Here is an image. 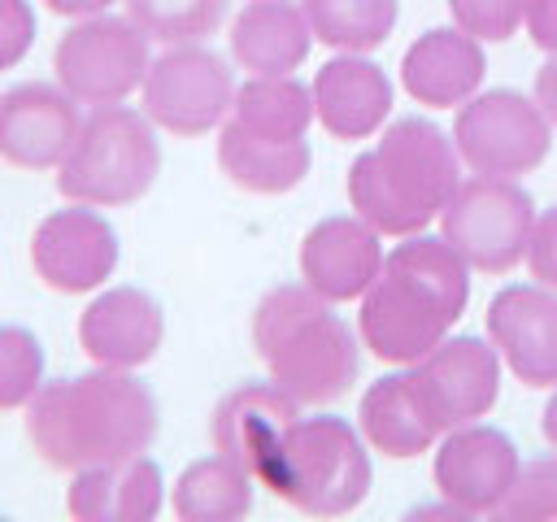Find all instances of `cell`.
I'll list each match as a JSON object with an SVG mask.
<instances>
[{
  "label": "cell",
  "instance_id": "1",
  "mask_svg": "<svg viewBox=\"0 0 557 522\" xmlns=\"http://www.w3.org/2000/svg\"><path fill=\"white\" fill-rule=\"evenodd\" d=\"M161 426L157 396L131 370L96 365L52 378L26 405V439L52 470H87L152 448Z\"/></svg>",
  "mask_w": 557,
  "mask_h": 522
},
{
  "label": "cell",
  "instance_id": "2",
  "mask_svg": "<svg viewBox=\"0 0 557 522\" xmlns=\"http://www.w3.org/2000/svg\"><path fill=\"white\" fill-rule=\"evenodd\" d=\"M470 300V265L440 235H405L387 257L370 291L361 296L357 335L370 357L387 365L422 361Z\"/></svg>",
  "mask_w": 557,
  "mask_h": 522
},
{
  "label": "cell",
  "instance_id": "3",
  "mask_svg": "<svg viewBox=\"0 0 557 522\" xmlns=\"http://www.w3.org/2000/svg\"><path fill=\"white\" fill-rule=\"evenodd\" d=\"M461 183V157L453 135L426 117H396L379 144L348 165V204L379 235H422Z\"/></svg>",
  "mask_w": 557,
  "mask_h": 522
},
{
  "label": "cell",
  "instance_id": "4",
  "mask_svg": "<svg viewBox=\"0 0 557 522\" xmlns=\"http://www.w3.org/2000/svg\"><path fill=\"white\" fill-rule=\"evenodd\" d=\"M361 335L305 283L270 287L252 309V348L300 405L339 400L361 370Z\"/></svg>",
  "mask_w": 557,
  "mask_h": 522
},
{
  "label": "cell",
  "instance_id": "5",
  "mask_svg": "<svg viewBox=\"0 0 557 522\" xmlns=\"http://www.w3.org/2000/svg\"><path fill=\"white\" fill-rule=\"evenodd\" d=\"M366 448V435L348 418H296L283 431V444L261 483L309 518H344L370 496L374 483Z\"/></svg>",
  "mask_w": 557,
  "mask_h": 522
},
{
  "label": "cell",
  "instance_id": "6",
  "mask_svg": "<svg viewBox=\"0 0 557 522\" xmlns=\"http://www.w3.org/2000/svg\"><path fill=\"white\" fill-rule=\"evenodd\" d=\"M161 174V144L148 113L100 104L83 117L70 157L57 165V191L78 204L122 209L135 204Z\"/></svg>",
  "mask_w": 557,
  "mask_h": 522
},
{
  "label": "cell",
  "instance_id": "7",
  "mask_svg": "<svg viewBox=\"0 0 557 522\" xmlns=\"http://www.w3.org/2000/svg\"><path fill=\"white\" fill-rule=\"evenodd\" d=\"M535 226V204L527 187L513 178L474 174L457 183L453 200L440 213V235L453 252L479 274H509L527 257V239Z\"/></svg>",
  "mask_w": 557,
  "mask_h": 522
},
{
  "label": "cell",
  "instance_id": "8",
  "mask_svg": "<svg viewBox=\"0 0 557 522\" xmlns=\"http://www.w3.org/2000/svg\"><path fill=\"white\" fill-rule=\"evenodd\" d=\"M453 144H457V157L474 174L518 178V174H531L535 165H544V157L553 148V122L544 117L535 96L492 87V91H474L466 104H457Z\"/></svg>",
  "mask_w": 557,
  "mask_h": 522
},
{
  "label": "cell",
  "instance_id": "9",
  "mask_svg": "<svg viewBox=\"0 0 557 522\" xmlns=\"http://www.w3.org/2000/svg\"><path fill=\"white\" fill-rule=\"evenodd\" d=\"M152 65L148 52V35L131 22V17H113V13H96V17H78L52 52V70L57 83L78 100V104H122L135 87H144Z\"/></svg>",
  "mask_w": 557,
  "mask_h": 522
},
{
  "label": "cell",
  "instance_id": "10",
  "mask_svg": "<svg viewBox=\"0 0 557 522\" xmlns=\"http://www.w3.org/2000/svg\"><path fill=\"white\" fill-rule=\"evenodd\" d=\"M235 104V78L231 65L205 48V44H170L144 78V113L152 126L196 139L222 126V117Z\"/></svg>",
  "mask_w": 557,
  "mask_h": 522
},
{
  "label": "cell",
  "instance_id": "11",
  "mask_svg": "<svg viewBox=\"0 0 557 522\" xmlns=\"http://www.w3.org/2000/svg\"><path fill=\"white\" fill-rule=\"evenodd\" d=\"M518 470H522L518 444L505 431L483 426V422L453 426L440 439L435 461H431L435 492L448 500L453 513H466V518H496Z\"/></svg>",
  "mask_w": 557,
  "mask_h": 522
},
{
  "label": "cell",
  "instance_id": "12",
  "mask_svg": "<svg viewBox=\"0 0 557 522\" xmlns=\"http://www.w3.org/2000/svg\"><path fill=\"white\" fill-rule=\"evenodd\" d=\"M409 374L440 431L479 422L500 396V352L479 335L440 339L422 361L409 365Z\"/></svg>",
  "mask_w": 557,
  "mask_h": 522
},
{
  "label": "cell",
  "instance_id": "13",
  "mask_svg": "<svg viewBox=\"0 0 557 522\" xmlns=\"http://www.w3.org/2000/svg\"><path fill=\"white\" fill-rule=\"evenodd\" d=\"M30 265L44 287L61 296L96 291L117 270V231L96 204L70 200V209H52L30 235Z\"/></svg>",
  "mask_w": 557,
  "mask_h": 522
},
{
  "label": "cell",
  "instance_id": "14",
  "mask_svg": "<svg viewBox=\"0 0 557 522\" xmlns=\"http://www.w3.org/2000/svg\"><path fill=\"white\" fill-rule=\"evenodd\" d=\"M78 130V100L61 83H17L0 91V161L17 170H57Z\"/></svg>",
  "mask_w": 557,
  "mask_h": 522
},
{
  "label": "cell",
  "instance_id": "15",
  "mask_svg": "<svg viewBox=\"0 0 557 522\" xmlns=\"http://www.w3.org/2000/svg\"><path fill=\"white\" fill-rule=\"evenodd\" d=\"M487 339L522 387H557V291L509 283L487 304Z\"/></svg>",
  "mask_w": 557,
  "mask_h": 522
},
{
  "label": "cell",
  "instance_id": "16",
  "mask_svg": "<svg viewBox=\"0 0 557 522\" xmlns=\"http://www.w3.org/2000/svg\"><path fill=\"white\" fill-rule=\"evenodd\" d=\"M296 418H300V400L287 396L274 378L270 383H239L213 405L209 439L222 457H231L235 465H244L261 483L278 444H283V431Z\"/></svg>",
  "mask_w": 557,
  "mask_h": 522
},
{
  "label": "cell",
  "instance_id": "17",
  "mask_svg": "<svg viewBox=\"0 0 557 522\" xmlns=\"http://www.w3.org/2000/svg\"><path fill=\"white\" fill-rule=\"evenodd\" d=\"M383 235L366 217H322L300 239V283L322 300H361L383 270Z\"/></svg>",
  "mask_w": 557,
  "mask_h": 522
},
{
  "label": "cell",
  "instance_id": "18",
  "mask_svg": "<svg viewBox=\"0 0 557 522\" xmlns=\"http://www.w3.org/2000/svg\"><path fill=\"white\" fill-rule=\"evenodd\" d=\"M165 313L144 287H109L78 313V348L109 370H135L157 357Z\"/></svg>",
  "mask_w": 557,
  "mask_h": 522
},
{
  "label": "cell",
  "instance_id": "19",
  "mask_svg": "<svg viewBox=\"0 0 557 522\" xmlns=\"http://www.w3.org/2000/svg\"><path fill=\"white\" fill-rule=\"evenodd\" d=\"M487 74L483 44L461 26L422 30L400 57V87L409 100L426 109H457L466 104Z\"/></svg>",
  "mask_w": 557,
  "mask_h": 522
},
{
  "label": "cell",
  "instance_id": "20",
  "mask_svg": "<svg viewBox=\"0 0 557 522\" xmlns=\"http://www.w3.org/2000/svg\"><path fill=\"white\" fill-rule=\"evenodd\" d=\"M313 113L344 144L370 139L392 113V78L361 52H339L313 74Z\"/></svg>",
  "mask_w": 557,
  "mask_h": 522
},
{
  "label": "cell",
  "instance_id": "21",
  "mask_svg": "<svg viewBox=\"0 0 557 522\" xmlns=\"http://www.w3.org/2000/svg\"><path fill=\"white\" fill-rule=\"evenodd\" d=\"M161 496H165L161 465L139 452L74 470L65 509L78 522H148L161 513Z\"/></svg>",
  "mask_w": 557,
  "mask_h": 522
},
{
  "label": "cell",
  "instance_id": "22",
  "mask_svg": "<svg viewBox=\"0 0 557 522\" xmlns=\"http://www.w3.org/2000/svg\"><path fill=\"white\" fill-rule=\"evenodd\" d=\"M357 431L366 435V444L392 461H409L418 452H431V444L444 435L435 426V418L426 413L413 374H383L361 391L357 405Z\"/></svg>",
  "mask_w": 557,
  "mask_h": 522
},
{
  "label": "cell",
  "instance_id": "23",
  "mask_svg": "<svg viewBox=\"0 0 557 522\" xmlns=\"http://www.w3.org/2000/svg\"><path fill=\"white\" fill-rule=\"evenodd\" d=\"M231 57L248 74H292L313 48V30L292 0H248L231 22Z\"/></svg>",
  "mask_w": 557,
  "mask_h": 522
},
{
  "label": "cell",
  "instance_id": "24",
  "mask_svg": "<svg viewBox=\"0 0 557 522\" xmlns=\"http://www.w3.org/2000/svg\"><path fill=\"white\" fill-rule=\"evenodd\" d=\"M309 139H265L252 135L244 126H235L231 117L218 130V170L252 196H283L292 187L305 183L309 174Z\"/></svg>",
  "mask_w": 557,
  "mask_h": 522
},
{
  "label": "cell",
  "instance_id": "25",
  "mask_svg": "<svg viewBox=\"0 0 557 522\" xmlns=\"http://www.w3.org/2000/svg\"><path fill=\"white\" fill-rule=\"evenodd\" d=\"M313 87H305L292 74H252L244 87H235L231 122L265 135V139H305L313 122Z\"/></svg>",
  "mask_w": 557,
  "mask_h": 522
},
{
  "label": "cell",
  "instance_id": "26",
  "mask_svg": "<svg viewBox=\"0 0 557 522\" xmlns=\"http://www.w3.org/2000/svg\"><path fill=\"white\" fill-rule=\"evenodd\" d=\"M252 483L231 457H200L174 483V513L183 522H239L252 513Z\"/></svg>",
  "mask_w": 557,
  "mask_h": 522
},
{
  "label": "cell",
  "instance_id": "27",
  "mask_svg": "<svg viewBox=\"0 0 557 522\" xmlns=\"http://www.w3.org/2000/svg\"><path fill=\"white\" fill-rule=\"evenodd\" d=\"M318 44L335 52H370L387 44L400 4L396 0H300Z\"/></svg>",
  "mask_w": 557,
  "mask_h": 522
},
{
  "label": "cell",
  "instance_id": "28",
  "mask_svg": "<svg viewBox=\"0 0 557 522\" xmlns=\"http://www.w3.org/2000/svg\"><path fill=\"white\" fill-rule=\"evenodd\" d=\"M126 17L157 44H200L226 17V0H126Z\"/></svg>",
  "mask_w": 557,
  "mask_h": 522
},
{
  "label": "cell",
  "instance_id": "29",
  "mask_svg": "<svg viewBox=\"0 0 557 522\" xmlns=\"http://www.w3.org/2000/svg\"><path fill=\"white\" fill-rule=\"evenodd\" d=\"M44 387V348L26 326H0V413L26 409Z\"/></svg>",
  "mask_w": 557,
  "mask_h": 522
},
{
  "label": "cell",
  "instance_id": "30",
  "mask_svg": "<svg viewBox=\"0 0 557 522\" xmlns=\"http://www.w3.org/2000/svg\"><path fill=\"white\" fill-rule=\"evenodd\" d=\"M496 518H557V457H535L518 470L505 505L496 509Z\"/></svg>",
  "mask_w": 557,
  "mask_h": 522
},
{
  "label": "cell",
  "instance_id": "31",
  "mask_svg": "<svg viewBox=\"0 0 557 522\" xmlns=\"http://www.w3.org/2000/svg\"><path fill=\"white\" fill-rule=\"evenodd\" d=\"M448 13L479 44H505L527 22V0H448Z\"/></svg>",
  "mask_w": 557,
  "mask_h": 522
},
{
  "label": "cell",
  "instance_id": "32",
  "mask_svg": "<svg viewBox=\"0 0 557 522\" xmlns=\"http://www.w3.org/2000/svg\"><path fill=\"white\" fill-rule=\"evenodd\" d=\"M35 44L30 0H0V70H13Z\"/></svg>",
  "mask_w": 557,
  "mask_h": 522
},
{
  "label": "cell",
  "instance_id": "33",
  "mask_svg": "<svg viewBox=\"0 0 557 522\" xmlns=\"http://www.w3.org/2000/svg\"><path fill=\"white\" fill-rule=\"evenodd\" d=\"M527 270L535 283L553 287L557 291V204L535 213V226H531V239H527Z\"/></svg>",
  "mask_w": 557,
  "mask_h": 522
},
{
  "label": "cell",
  "instance_id": "34",
  "mask_svg": "<svg viewBox=\"0 0 557 522\" xmlns=\"http://www.w3.org/2000/svg\"><path fill=\"white\" fill-rule=\"evenodd\" d=\"M527 35L540 52H557V0H527Z\"/></svg>",
  "mask_w": 557,
  "mask_h": 522
},
{
  "label": "cell",
  "instance_id": "35",
  "mask_svg": "<svg viewBox=\"0 0 557 522\" xmlns=\"http://www.w3.org/2000/svg\"><path fill=\"white\" fill-rule=\"evenodd\" d=\"M531 96H535V104L544 109V117L557 126V52L535 70V83H531Z\"/></svg>",
  "mask_w": 557,
  "mask_h": 522
},
{
  "label": "cell",
  "instance_id": "36",
  "mask_svg": "<svg viewBox=\"0 0 557 522\" xmlns=\"http://www.w3.org/2000/svg\"><path fill=\"white\" fill-rule=\"evenodd\" d=\"M57 17H96V13H104L113 0H44Z\"/></svg>",
  "mask_w": 557,
  "mask_h": 522
},
{
  "label": "cell",
  "instance_id": "37",
  "mask_svg": "<svg viewBox=\"0 0 557 522\" xmlns=\"http://www.w3.org/2000/svg\"><path fill=\"white\" fill-rule=\"evenodd\" d=\"M540 431H544L548 448L557 452V387H553V396L544 400V413H540Z\"/></svg>",
  "mask_w": 557,
  "mask_h": 522
}]
</instances>
